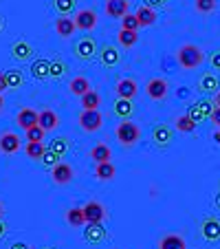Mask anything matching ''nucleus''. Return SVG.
I'll use <instances>...</instances> for the list:
<instances>
[{"instance_id": "nucleus-1", "label": "nucleus", "mask_w": 220, "mask_h": 249, "mask_svg": "<svg viewBox=\"0 0 220 249\" xmlns=\"http://www.w3.org/2000/svg\"><path fill=\"white\" fill-rule=\"evenodd\" d=\"M176 60H178V64H181V69L192 71V69H198V66L205 62V53H203V49L196 47V44H183L176 53Z\"/></svg>"}, {"instance_id": "nucleus-2", "label": "nucleus", "mask_w": 220, "mask_h": 249, "mask_svg": "<svg viewBox=\"0 0 220 249\" xmlns=\"http://www.w3.org/2000/svg\"><path fill=\"white\" fill-rule=\"evenodd\" d=\"M115 135H117V141L121 146L132 148L136 141L141 139V128L136 126L132 119H121V122L117 124V128H115Z\"/></svg>"}, {"instance_id": "nucleus-3", "label": "nucleus", "mask_w": 220, "mask_h": 249, "mask_svg": "<svg viewBox=\"0 0 220 249\" xmlns=\"http://www.w3.org/2000/svg\"><path fill=\"white\" fill-rule=\"evenodd\" d=\"M77 122H80V126L84 132H97L103 124V115L99 113V108L97 110H82Z\"/></svg>"}, {"instance_id": "nucleus-4", "label": "nucleus", "mask_w": 220, "mask_h": 249, "mask_svg": "<svg viewBox=\"0 0 220 249\" xmlns=\"http://www.w3.org/2000/svg\"><path fill=\"white\" fill-rule=\"evenodd\" d=\"M168 82L163 80V77H152L148 84H145V95L152 99V102H163L165 97H168Z\"/></svg>"}, {"instance_id": "nucleus-5", "label": "nucleus", "mask_w": 220, "mask_h": 249, "mask_svg": "<svg viewBox=\"0 0 220 249\" xmlns=\"http://www.w3.org/2000/svg\"><path fill=\"white\" fill-rule=\"evenodd\" d=\"M201 234L207 243H218L220 240V218L205 216L201 223Z\"/></svg>"}, {"instance_id": "nucleus-6", "label": "nucleus", "mask_w": 220, "mask_h": 249, "mask_svg": "<svg viewBox=\"0 0 220 249\" xmlns=\"http://www.w3.org/2000/svg\"><path fill=\"white\" fill-rule=\"evenodd\" d=\"M95 55H97V42H95L93 38L86 36V38H82L75 42V57L77 60L88 62V60H93Z\"/></svg>"}, {"instance_id": "nucleus-7", "label": "nucleus", "mask_w": 220, "mask_h": 249, "mask_svg": "<svg viewBox=\"0 0 220 249\" xmlns=\"http://www.w3.org/2000/svg\"><path fill=\"white\" fill-rule=\"evenodd\" d=\"M75 27H77V31H93L95 27H97V14H95L93 9H80L75 14Z\"/></svg>"}, {"instance_id": "nucleus-8", "label": "nucleus", "mask_w": 220, "mask_h": 249, "mask_svg": "<svg viewBox=\"0 0 220 249\" xmlns=\"http://www.w3.org/2000/svg\"><path fill=\"white\" fill-rule=\"evenodd\" d=\"M73 177H75V172H73V168H70L68 163H57L51 168V179L55 185H68L70 181H73Z\"/></svg>"}, {"instance_id": "nucleus-9", "label": "nucleus", "mask_w": 220, "mask_h": 249, "mask_svg": "<svg viewBox=\"0 0 220 249\" xmlns=\"http://www.w3.org/2000/svg\"><path fill=\"white\" fill-rule=\"evenodd\" d=\"M108 238V231L102 223H86V230H84V240L90 245H99Z\"/></svg>"}, {"instance_id": "nucleus-10", "label": "nucleus", "mask_w": 220, "mask_h": 249, "mask_svg": "<svg viewBox=\"0 0 220 249\" xmlns=\"http://www.w3.org/2000/svg\"><path fill=\"white\" fill-rule=\"evenodd\" d=\"M106 16L108 18H115V20H121L123 16L130 11V0H106Z\"/></svg>"}, {"instance_id": "nucleus-11", "label": "nucleus", "mask_w": 220, "mask_h": 249, "mask_svg": "<svg viewBox=\"0 0 220 249\" xmlns=\"http://www.w3.org/2000/svg\"><path fill=\"white\" fill-rule=\"evenodd\" d=\"M174 139V130L165 124H159V126L152 128V141H154L156 148H168Z\"/></svg>"}, {"instance_id": "nucleus-12", "label": "nucleus", "mask_w": 220, "mask_h": 249, "mask_svg": "<svg viewBox=\"0 0 220 249\" xmlns=\"http://www.w3.org/2000/svg\"><path fill=\"white\" fill-rule=\"evenodd\" d=\"M20 148H22V143H20V137L16 132L7 130L0 135V152L2 155H16Z\"/></svg>"}, {"instance_id": "nucleus-13", "label": "nucleus", "mask_w": 220, "mask_h": 249, "mask_svg": "<svg viewBox=\"0 0 220 249\" xmlns=\"http://www.w3.org/2000/svg\"><path fill=\"white\" fill-rule=\"evenodd\" d=\"M82 210H84L86 223H103V218H106V207L99 201H88Z\"/></svg>"}, {"instance_id": "nucleus-14", "label": "nucleus", "mask_w": 220, "mask_h": 249, "mask_svg": "<svg viewBox=\"0 0 220 249\" xmlns=\"http://www.w3.org/2000/svg\"><path fill=\"white\" fill-rule=\"evenodd\" d=\"M220 89V80L216 73H203L201 77H198L196 82V90L198 93H216V90Z\"/></svg>"}, {"instance_id": "nucleus-15", "label": "nucleus", "mask_w": 220, "mask_h": 249, "mask_svg": "<svg viewBox=\"0 0 220 249\" xmlns=\"http://www.w3.org/2000/svg\"><path fill=\"white\" fill-rule=\"evenodd\" d=\"M115 90H117V95L121 99H135L136 93H139V84H136L132 77H123V80L117 82Z\"/></svg>"}, {"instance_id": "nucleus-16", "label": "nucleus", "mask_w": 220, "mask_h": 249, "mask_svg": "<svg viewBox=\"0 0 220 249\" xmlns=\"http://www.w3.org/2000/svg\"><path fill=\"white\" fill-rule=\"evenodd\" d=\"M33 53H35V51H33V47L27 42V40H18V42L11 44V57H14V60H18V62L31 60Z\"/></svg>"}, {"instance_id": "nucleus-17", "label": "nucleus", "mask_w": 220, "mask_h": 249, "mask_svg": "<svg viewBox=\"0 0 220 249\" xmlns=\"http://www.w3.org/2000/svg\"><path fill=\"white\" fill-rule=\"evenodd\" d=\"M77 27H75V20L68 18V16H62V18L55 20V33L60 38H70V36H75Z\"/></svg>"}, {"instance_id": "nucleus-18", "label": "nucleus", "mask_w": 220, "mask_h": 249, "mask_svg": "<svg viewBox=\"0 0 220 249\" xmlns=\"http://www.w3.org/2000/svg\"><path fill=\"white\" fill-rule=\"evenodd\" d=\"M99 60H102L103 66H117L119 62H121V53H119L117 47H113V44H106V47L99 51Z\"/></svg>"}, {"instance_id": "nucleus-19", "label": "nucleus", "mask_w": 220, "mask_h": 249, "mask_svg": "<svg viewBox=\"0 0 220 249\" xmlns=\"http://www.w3.org/2000/svg\"><path fill=\"white\" fill-rule=\"evenodd\" d=\"M38 124L44 128V130H55L57 126H60V117H57V113L55 110H51V108H44V110H40L38 113Z\"/></svg>"}, {"instance_id": "nucleus-20", "label": "nucleus", "mask_w": 220, "mask_h": 249, "mask_svg": "<svg viewBox=\"0 0 220 249\" xmlns=\"http://www.w3.org/2000/svg\"><path fill=\"white\" fill-rule=\"evenodd\" d=\"M135 16H136V20H139V27L141 29H143V27H152V24L156 22V9H152V7L141 5L139 9L135 11Z\"/></svg>"}, {"instance_id": "nucleus-21", "label": "nucleus", "mask_w": 220, "mask_h": 249, "mask_svg": "<svg viewBox=\"0 0 220 249\" xmlns=\"http://www.w3.org/2000/svg\"><path fill=\"white\" fill-rule=\"evenodd\" d=\"M159 249H187V243L178 234H165L159 240Z\"/></svg>"}, {"instance_id": "nucleus-22", "label": "nucleus", "mask_w": 220, "mask_h": 249, "mask_svg": "<svg viewBox=\"0 0 220 249\" xmlns=\"http://www.w3.org/2000/svg\"><path fill=\"white\" fill-rule=\"evenodd\" d=\"M16 124H18L22 130H27V128H31V126L38 124V113H35L33 108H22L18 113V117H16Z\"/></svg>"}, {"instance_id": "nucleus-23", "label": "nucleus", "mask_w": 220, "mask_h": 249, "mask_svg": "<svg viewBox=\"0 0 220 249\" xmlns=\"http://www.w3.org/2000/svg\"><path fill=\"white\" fill-rule=\"evenodd\" d=\"M115 174H117V168L113 165V161H103V163L95 165V177L99 181H113Z\"/></svg>"}, {"instance_id": "nucleus-24", "label": "nucleus", "mask_w": 220, "mask_h": 249, "mask_svg": "<svg viewBox=\"0 0 220 249\" xmlns=\"http://www.w3.org/2000/svg\"><path fill=\"white\" fill-rule=\"evenodd\" d=\"M80 99H82V110H97L99 106H102V95L93 89H90L88 93L82 95Z\"/></svg>"}, {"instance_id": "nucleus-25", "label": "nucleus", "mask_w": 220, "mask_h": 249, "mask_svg": "<svg viewBox=\"0 0 220 249\" xmlns=\"http://www.w3.org/2000/svg\"><path fill=\"white\" fill-rule=\"evenodd\" d=\"M49 66H51V62L49 60H44V57H38V60L31 64V75H33V80H47L49 77Z\"/></svg>"}, {"instance_id": "nucleus-26", "label": "nucleus", "mask_w": 220, "mask_h": 249, "mask_svg": "<svg viewBox=\"0 0 220 249\" xmlns=\"http://www.w3.org/2000/svg\"><path fill=\"white\" fill-rule=\"evenodd\" d=\"M115 113H117L119 119H130L132 115H135V104H132V99L119 97L117 102H115Z\"/></svg>"}, {"instance_id": "nucleus-27", "label": "nucleus", "mask_w": 220, "mask_h": 249, "mask_svg": "<svg viewBox=\"0 0 220 249\" xmlns=\"http://www.w3.org/2000/svg\"><path fill=\"white\" fill-rule=\"evenodd\" d=\"M90 159H93L95 163L110 161V159H113V150H110V146H108V143H97V146L90 150Z\"/></svg>"}, {"instance_id": "nucleus-28", "label": "nucleus", "mask_w": 220, "mask_h": 249, "mask_svg": "<svg viewBox=\"0 0 220 249\" xmlns=\"http://www.w3.org/2000/svg\"><path fill=\"white\" fill-rule=\"evenodd\" d=\"M68 89H70V93H73V95L82 97L84 93H88V90H90V82H88V77L77 75V77H73V80H70Z\"/></svg>"}, {"instance_id": "nucleus-29", "label": "nucleus", "mask_w": 220, "mask_h": 249, "mask_svg": "<svg viewBox=\"0 0 220 249\" xmlns=\"http://www.w3.org/2000/svg\"><path fill=\"white\" fill-rule=\"evenodd\" d=\"M117 42L121 44L123 49H132L136 42H139V33H136V31H128V29H119Z\"/></svg>"}, {"instance_id": "nucleus-30", "label": "nucleus", "mask_w": 220, "mask_h": 249, "mask_svg": "<svg viewBox=\"0 0 220 249\" xmlns=\"http://www.w3.org/2000/svg\"><path fill=\"white\" fill-rule=\"evenodd\" d=\"M66 223L70 227H84L86 225V218H84V210L82 207H70L66 212Z\"/></svg>"}, {"instance_id": "nucleus-31", "label": "nucleus", "mask_w": 220, "mask_h": 249, "mask_svg": "<svg viewBox=\"0 0 220 249\" xmlns=\"http://www.w3.org/2000/svg\"><path fill=\"white\" fill-rule=\"evenodd\" d=\"M44 150H47V146H44V141H27V146H24V152H27L29 159H42Z\"/></svg>"}, {"instance_id": "nucleus-32", "label": "nucleus", "mask_w": 220, "mask_h": 249, "mask_svg": "<svg viewBox=\"0 0 220 249\" xmlns=\"http://www.w3.org/2000/svg\"><path fill=\"white\" fill-rule=\"evenodd\" d=\"M5 75H7V84H9V89H22V84H24L22 71L11 69V71H5Z\"/></svg>"}, {"instance_id": "nucleus-33", "label": "nucleus", "mask_w": 220, "mask_h": 249, "mask_svg": "<svg viewBox=\"0 0 220 249\" xmlns=\"http://www.w3.org/2000/svg\"><path fill=\"white\" fill-rule=\"evenodd\" d=\"M53 5H55V11L60 16H68L75 11L77 0H53Z\"/></svg>"}, {"instance_id": "nucleus-34", "label": "nucleus", "mask_w": 220, "mask_h": 249, "mask_svg": "<svg viewBox=\"0 0 220 249\" xmlns=\"http://www.w3.org/2000/svg\"><path fill=\"white\" fill-rule=\"evenodd\" d=\"M68 146H70V141L66 139V137H55V139L49 143V148H51L53 152H57L60 157H64L66 152H68Z\"/></svg>"}, {"instance_id": "nucleus-35", "label": "nucleus", "mask_w": 220, "mask_h": 249, "mask_svg": "<svg viewBox=\"0 0 220 249\" xmlns=\"http://www.w3.org/2000/svg\"><path fill=\"white\" fill-rule=\"evenodd\" d=\"M174 126H176L178 132H194V128H196V124L192 122V119L187 117V115H181V117H176V122H174Z\"/></svg>"}, {"instance_id": "nucleus-36", "label": "nucleus", "mask_w": 220, "mask_h": 249, "mask_svg": "<svg viewBox=\"0 0 220 249\" xmlns=\"http://www.w3.org/2000/svg\"><path fill=\"white\" fill-rule=\"evenodd\" d=\"M44 135H47V130H44L40 124H35V126H31V128H27V130H24L27 141H44Z\"/></svg>"}, {"instance_id": "nucleus-37", "label": "nucleus", "mask_w": 220, "mask_h": 249, "mask_svg": "<svg viewBox=\"0 0 220 249\" xmlns=\"http://www.w3.org/2000/svg\"><path fill=\"white\" fill-rule=\"evenodd\" d=\"M64 73H66V64L55 57V60L51 62V66H49V77H53V80H60Z\"/></svg>"}, {"instance_id": "nucleus-38", "label": "nucleus", "mask_w": 220, "mask_h": 249, "mask_svg": "<svg viewBox=\"0 0 220 249\" xmlns=\"http://www.w3.org/2000/svg\"><path fill=\"white\" fill-rule=\"evenodd\" d=\"M194 7H196L198 14H214L216 11V0H194Z\"/></svg>"}, {"instance_id": "nucleus-39", "label": "nucleus", "mask_w": 220, "mask_h": 249, "mask_svg": "<svg viewBox=\"0 0 220 249\" xmlns=\"http://www.w3.org/2000/svg\"><path fill=\"white\" fill-rule=\"evenodd\" d=\"M60 159H62V157L57 155V152H53L51 148H47V150H44V155H42V159H40V161H42L44 168H53V165L60 163Z\"/></svg>"}, {"instance_id": "nucleus-40", "label": "nucleus", "mask_w": 220, "mask_h": 249, "mask_svg": "<svg viewBox=\"0 0 220 249\" xmlns=\"http://www.w3.org/2000/svg\"><path fill=\"white\" fill-rule=\"evenodd\" d=\"M121 29H128V31H139L141 27H139V20H136V16L128 11V14L121 18Z\"/></svg>"}, {"instance_id": "nucleus-41", "label": "nucleus", "mask_w": 220, "mask_h": 249, "mask_svg": "<svg viewBox=\"0 0 220 249\" xmlns=\"http://www.w3.org/2000/svg\"><path fill=\"white\" fill-rule=\"evenodd\" d=\"M196 106L201 108V113H203V117H205V119H209V117H211V113H214V108H216L214 104H211V99H207V97L198 99Z\"/></svg>"}, {"instance_id": "nucleus-42", "label": "nucleus", "mask_w": 220, "mask_h": 249, "mask_svg": "<svg viewBox=\"0 0 220 249\" xmlns=\"http://www.w3.org/2000/svg\"><path fill=\"white\" fill-rule=\"evenodd\" d=\"M187 117L192 119V122L196 124V126H198V124H201V122H205V117H203L201 108H198L196 104H192V106H189V110H187Z\"/></svg>"}, {"instance_id": "nucleus-43", "label": "nucleus", "mask_w": 220, "mask_h": 249, "mask_svg": "<svg viewBox=\"0 0 220 249\" xmlns=\"http://www.w3.org/2000/svg\"><path fill=\"white\" fill-rule=\"evenodd\" d=\"M209 64H211L214 71H220V49L214 51V53H209Z\"/></svg>"}, {"instance_id": "nucleus-44", "label": "nucleus", "mask_w": 220, "mask_h": 249, "mask_svg": "<svg viewBox=\"0 0 220 249\" xmlns=\"http://www.w3.org/2000/svg\"><path fill=\"white\" fill-rule=\"evenodd\" d=\"M145 7H152V9H156V7H163L165 0H143Z\"/></svg>"}, {"instance_id": "nucleus-45", "label": "nucleus", "mask_w": 220, "mask_h": 249, "mask_svg": "<svg viewBox=\"0 0 220 249\" xmlns=\"http://www.w3.org/2000/svg\"><path fill=\"white\" fill-rule=\"evenodd\" d=\"M211 122H214L216 124V128H220V106H216V108H214V113H211Z\"/></svg>"}, {"instance_id": "nucleus-46", "label": "nucleus", "mask_w": 220, "mask_h": 249, "mask_svg": "<svg viewBox=\"0 0 220 249\" xmlns=\"http://www.w3.org/2000/svg\"><path fill=\"white\" fill-rule=\"evenodd\" d=\"M5 90H9V84H7L5 73H0V93H5Z\"/></svg>"}, {"instance_id": "nucleus-47", "label": "nucleus", "mask_w": 220, "mask_h": 249, "mask_svg": "<svg viewBox=\"0 0 220 249\" xmlns=\"http://www.w3.org/2000/svg\"><path fill=\"white\" fill-rule=\"evenodd\" d=\"M5 234H7V225H5L2 221H0V240L5 238Z\"/></svg>"}, {"instance_id": "nucleus-48", "label": "nucleus", "mask_w": 220, "mask_h": 249, "mask_svg": "<svg viewBox=\"0 0 220 249\" xmlns=\"http://www.w3.org/2000/svg\"><path fill=\"white\" fill-rule=\"evenodd\" d=\"M9 249H29V245H24V243H14Z\"/></svg>"}, {"instance_id": "nucleus-49", "label": "nucleus", "mask_w": 220, "mask_h": 249, "mask_svg": "<svg viewBox=\"0 0 220 249\" xmlns=\"http://www.w3.org/2000/svg\"><path fill=\"white\" fill-rule=\"evenodd\" d=\"M214 106H220V89L214 93Z\"/></svg>"}, {"instance_id": "nucleus-50", "label": "nucleus", "mask_w": 220, "mask_h": 249, "mask_svg": "<svg viewBox=\"0 0 220 249\" xmlns=\"http://www.w3.org/2000/svg\"><path fill=\"white\" fill-rule=\"evenodd\" d=\"M214 141L220 146V128H216V132H214Z\"/></svg>"}, {"instance_id": "nucleus-51", "label": "nucleus", "mask_w": 220, "mask_h": 249, "mask_svg": "<svg viewBox=\"0 0 220 249\" xmlns=\"http://www.w3.org/2000/svg\"><path fill=\"white\" fill-rule=\"evenodd\" d=\"M214 203H216V207L220 210V190H218V194H216V198H214Z\"/></svg>"}, {"instance_id": "nucleus-52", "label": "nucleus", "mask_w": 220, "mask_h": 249, "mask_svg": "<svg viewBox=\"0 0 220 249\" xmlns=\"http://www.w3.org/2000/svg\"><path fill=\"white\" fill-rule=\"evenodd\" d=\"M2 108H5V97H2V93H0V113H2Z\"/></svg>"}, {"instance_id": "nucleus-53", "label": "nucleus", "mask_w": 220, "mask_h": 249, "mask_svg": "<svg viewBox=\"0 0 220 249\" xmlns=\"http://www.w3.org/2000/svg\"><path fill=\"white\" fill-rule=\"evenodd\" d=\"M5 31V18H2V16H0V33Z\"/></svg>"}, {"instance_id": "nucleus-54", "label": "nucleus", "mask_w": 220, "mask_h": 249, "mask_svg": "<svg viewBox=\"0 0 220 249\" xmlns=\"http://www.w3.org/2000/svg\"><path fill=\"white\" fill-rule=\"evenodd\" d=\"M2 216H5V205L0 203V221H2Z\"/></svg>"}, {"instance_id": "nucleus-55", "label": "nucleus", "mask_w": 220, "mask_h": 249, "mask_svg": "<svg viewBox=\"0 0 220 249\" xmlns=\"http://www.w3.org/2000/svg\"><path fill=\"white\" fill-rule=\"evenodd\" d=\"M218 190H220V179H218Z\"/></svg>"}, {"instance_id": "nucleus-56", "label": "nucleus", "mask_w": 220, "mask_h": 249, "mask_svg": "<svg viewBox=\"0 0 220 249\" xmlns=\"http://www.w3.org/2000/svg\"><path fill=\"white\" fill-rule=\"evenodd\" d=\"M44 249H51V247H44Z\"/></svg>"}, {"instance_id": "nucleus-57", "label": "nucleus", "mask_w": 220, "mask_h": 249, "mask_svg": "<svg viewBox=\"0 0 220 249\" xmlns=\"http://www.w3.org/2000/svg\"><path fill=\"white\" fill-rule=\"evenodd\" d=\"M29 249H33V247H29Z\"/></svg>"}]
</instances>
